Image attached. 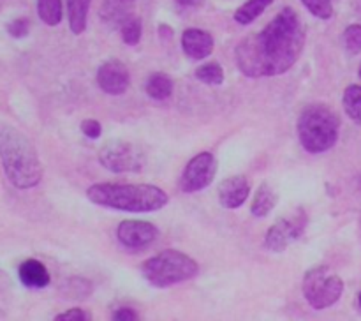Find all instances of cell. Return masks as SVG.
Returning a JSON list of instances; mask_svg holds the SVG:
<instances>
[{
  "instance_id": "23",
  "label": "cell",
  "mask_w": 361,
  "mask_h": 321,
  "mask_svg": "<svg viewBox=\"0 0 361 321\" xmlns=\"http://www.w3.org/2000/svg\"><path fill=\"white\" fill-rule=\"evenodd\" d=\"M120 30H122V37L126 44H137L141 39V20H137V18L134 16L127 18V20L120 25Z\"/></svg>"
},
{
  "instance_id": "2",
  "label": "cell",
  "mask_w": 361,
  "mask_h": 321,
  "mask_svg": "<svg viewBox=\"0 0 361 321\" xmlns=\"http://www.w3.org/2000/svg\"><path fill=\"white\" fill-rule=\"evenodd\" d=\"M0 161L6 176L18 189H30L41 182L37 150L20 129L7 122H0Z\"/></svg>"
},
{
  "instance_id": "32",
  "label": "cell",
  "mask_w": 361,
  "mask_h": 321,
  "mask_svg": "<svg viewBox=\"0 0 361 321\" xmlns=\"http://www.w3.org/2000/svg\"><path fill=\"white\" fill-rule=\"evenodd\" d=\"M358 302H360V307H361V293H360V298H358Z\"/></svg>"
},
{
  "instance_id": "18",
  "label": "cell",
  "mask_w": 361,
  "mask_h": 321,
  "mask_svg": "<svg viewBox=\"0 0 361 321\" xmlns=\"http://www.w3.org/2000/svg\"><path fill=\"white\" fill-rule=\"evenodd\" d=\"M145 90L150 95L152 99H157V101H164L169 95L173 94V81L171 78L166 76L162 73H155L148 78L147 85H145Z\"/></svg>"
},
{
  "instance_id": "25",
  "label": "cell",
  "mask_w": 361,
  "mask_h": 321,
  "mask_svg": "<svg viewBox=\"0 0 361 321\" xmlns=\"http://www.w3.org/2000/svg\"><path fill=\"white\" fill-rule=\"evenodd\" d=\"M345 49L351 55H358L361 52V25H351L345 28L344 35H342Z\"/></svg>"
},
{
  "instance_id": "22",
  "label": "cell",
  "mask_w": 361,
  "mask_h": 321,
  "mask_svg": "<svg viewBox=\"0 0 361 321\" xmlns=\"http://www.w3.org/2000/svg\"><path fill=\"white\" fill-rule=\"evenodd\" d=\"M196 78L207 85H221L224 81V71L217 62H210L196 71Z\"/></svg>"
},
{
  "instance_id": "27",
  "label": "cell",
  "mask_w": 361,
  "mask_h": 321,
  "mask_svg": "<svg viewBox=\"0 0 361 321\" xmlns=\"http://www.w3.org/2000/svg\"><path fill=\"white\" fill-rule=\"evenodd\" d=\"M28 28H30V23H28V20H25V18H18V20L11 21V23L7 25V32L16 39L25 37V35L28 34Z\"/></svg>"
},
{
  "instance_id": "8",
  "label": "cell",
  "mask_w": 361,
  "mask_h": 321,
  "mask_svg": "<svg viewBox=\"0 0 361 321\" xmlns=\"http://www.w3.org/2000/svg\"><path fill=\"white\" fill-rule=\"evenodd\" d=\"M307 221H309V219H307L305 212L300 208V210L293 212L288 217L275 222V224L268 229L267 238H264L267 249H270L271 253H282L289 243H293L295 240H298L300 236H302V233L305 231Z\"/></svg>"
},
{
  "instance_id": "5",
  "label": "cell",
  "mask_w": 361,
  "mask_h": 321,
  "mask_svg": "<svg viewBox=\"0 0 361 321\" xmlns=\"http://www.w3.org/2000/svg\"><path fill=\"white\" fill-rule=\"evenodd\" d=\"M141 274L152 286L168 288L192 279L197 274V263L187 254L169 249L145 261L141 265Z\"/></svg>"
},
{
  "instance_id": "24",
  "label": "cell",
  "mask_w": 361,
  "mask_h": 321,
  "mask_svg": "<svg viewBox=\"0 0 361 321\" xmlns=\"http://www.w3.org/2000/svg\"><path fill=\"white\" fill-rule=\"evenodd\" d=\"M302 4L321 20H328L334 14V0H302Z\"/></svg>"
},
{
  "instance_id": "10",
  "label": "cell",
  "mask_w": 361,
  "mask_h": 321,
  "mask_svg": "<svg viewBox=\"0 0 361 321\" xmlns=\"http://www.w3.org/2000/svg\"><path fill=\"white\" fill-rule=\"evenodd\" d=\"M97 83L106 94L122 95L130 85V74L120 60H108L97 71Z\"/></svg>"
},
{
  "instance_id": "3",
  "label": "cell",
  "mask_w": 361,
  "mask_h": 321,
  "mask_svg": "<svg viewBox=\"0 0 361 321\" xmlns=\"http://www.w3.org/2000/svg\"><path fill=\"white\" fill-rule=\"evenodd\" d=\"M87 198L95 205L123 212H155L168 203V194L150 183H95Z\"/></svg>"
},
{
  "instance_id": "19",
  "label": "cell",
  "mask_w": 361,
  "mask_h": 321,
  "mask_svg": "<svg viewBox=\"0 0 361 321\" xmlns=\"http://www.w3.org/2000/svg\"><path fill=\"white\" fill-rule=\"evenodd\" d=\"M274 0H247L235 13V21L240 25H249L264 13Z\"/></svg>"
},
{
  "instance_id": "20",
  "label": "cell",
  "mask_w": 361,
  "mask_h": 321,
  "mask_svg": "<svg viewBox=\"0 0 361 321\" xmlns=\"http://www.w3.org/2000/svg\"><path fill=\"white\" fill-rule=\"evenodd\" d=\"M37 14L46 25L56 27L62 21V2L60 0H37Z\"/></svg>"
},
{
  "instance_id": "13",
  "label": "cell",
  "mask_w": 361,
  "mask_h": 321,
  "mask_svg": "<svg viewBox=\"0 0 361 321\" xmlns=\"http://www.w3.org/2000/svg\"><path fill=\"white\" fill-rule=\"evenodd\" d=\"M182 46L187 56L194 60L207 59L214 52V37L200 28H187L182 35Z\"/></svg>"
},
{
  "instance_id": "4",
  "label": "cell",
  "mask_w": 361,
  "mask_h": 321,
  "mask_svg": "<svg viewBox=\"0 0 361 321\" xmlns=\"http://www.w3.org/2000/svg\"><path fill=\"white\" fill-rule=\"evenodd\" d=\"M341 120L326 104H310L298 119V136L302 147L310 154L330 150L338 140Z\"/></svg>"
},
{
  "instance_id": "26",
  "label": "cell",
  "mask_w": 361,
  "mask_h": 321,
  "mask_svg": "<svg viewBox=\"0 0 361 321\" xmlns=\"http://www.w3.org/2000/svg\"><path fill=\"white\" fill-rule=\"evenodd\" d=\"M67 291L71 293V296L76 300L87 298L88 293L92 291V284L87 281V279H80V277H73L67 281Z\"/></svg>"
},
{
  "instance_id": "1",
  "label": "cell",
  "mask_w": 361,
  "mask_h": 321,
  "mask_svg": "<svg viewBox=\"0 0 361 321\" xmlns=\"http://www.w3.org/2000/svg\"><path fill=\"white\" fill-rule=\"evenodd\" d=\"M305 44V27L298 14L286 7L267 27L236 48V63L249 78L279 76L295 66Z\"/></svg>"
},
{
  "instance_id": "7",
  "label": "cell",
  "mask_w": 361,
  "mask_h": 321,
  "mask_svg": "<svg viewBox=\"0 0 361 321\" xmlns=\"http://www.w3.org/2000/svg\"><path fill=\"white\" fill-rule=\"evenodd\" d=\"M99 161L109 171L129 173L143 169L145 155L133 143H127V141H109L99 152Z\"/></svg>"
},
{
  "instance_id": "17",
  "label": "cell",
  "mask_w": 361,
  "mask_h": 321,
  "mask_svg": "<svg viewBox=\"0 0 361 321\" xmlns=\"http://www.w3.org/2000/svg\"><path fill=\"white\" fill-rule=\"evenodd\" d=\"M92 0H67L69 27L74 34H81L87 28V16Z\"/></svg>"
},
{
  "instance_id": "31",
  "label": "cell",
  "mask_w": 361,
  "mask_h": 321,
  "mask_svg": "<svg viewBox=\"0 0 361 321\" xmlns=\"http://www.w3.org/2000/svg\"><path fill=\"white\" fill-rule=\"evenodd\" d=\"M176 2L180 4V6H185V7H192V6H197V4L201 2V0H176Z\"/></svg>"
},
{
  "instance_id": "30",
  "label": "cell",
  "mask_w": 361,
  "mask_h": 321,
  "mask_svg": "<svg viewBox=\"0 0 361 321\" xmlns=\"http://www.w3.org/2000/svg\"><path fill=\"white\" fill-rule=\"evenodd\" d=\"M113 317H115V320H118V321H123V320H136L137 314L134 313L133 309H126V307H123V309L116 310V313L113 314Z\"/></svg>"
},
{
  "instance_id": "15",
  "label": "cell",
  "mask_w": 361,
  "mask_h": 321,
  "mask_svg": "<svg viewBox=\"0 0 361 321\" xmlns=\"http://www.w3.org/2000/svg\"><path fill=\"white\" fill-rule=\"evenodd\" d=\"M134 0H102L101 18L109 27H120L127 18H130Z\"/></svg>"
},
{
  "instance_id": "21",
  "label": "cell",
  "mask_w": 361,
  "mask_h": 321,
  "mask_svg": "<svg viewBox=\"0 0 361 321\" xmlns=\"http://www.w3.org/2000/svg\"><path fill=\"white\" fill-rule=\"evenodd\" d=\"M344 109L355 122L361 123V87L360 85H351L344 92Z\"/></svg>"
},
{
  "instance_id": "16",
  "label": "cell",
  "mask_w": 361,
  "mask_h": 321,
  "mask_svg": "<svg viewBox=\"0 0 361 321\" xmlns=\"http://www.w3.org/2000/svg\"><path fill=\"white\" fill-rule=\"evenodd\" d=\"M275 203H277V193H275L274 187H271L270 183H261L259 189L254 194L250 212H252L256 217H267V215L274 210Z\"/></svg>"
},
{
  "instance_id": "11",
  "label": "cell",
  "mask_w": 361,
  "mask_h": 321,
  "mask_svg": "<svg viewBox=\"0 0 361 321\" xmlns=\"http://www.w3.org/2000/svg\"><path fill=\"white\" fill-rule=\"evenodd\" d=\"M157 235V228L147 221H123L116 229V236L122 246L129 249H141L154 242Z\"/></svg>"
},
{
  "instance_id": "6",
  "label": "cell",
  "mask_w": 361,
  "mask_h": 321,
  "mask_svg": "<svg viewBox=\"0 0 361 321\" xmlns=\"http://www.w3.org/2000/svg\"><path fill=\"white\" fill-rule=\"evenodd\" d=\"M344 291V282L328 267H317L307 272L303 279V296L314 309H328Z\"/></svg>"
},
{
  "instance_id": "28",
  "label": "cell",
  "mask_w": 361,
  "mask_h": 321,
  "mask_svg": "<svg viewBox=\"0 0 361 321\" xmlns=\"http://www.w3.org/2000/svg\"><path fill=\"white\" fill-rule=\"evenodd\" d=\"M81 133L87 138H90V140H95V138L101 136L102 127L97 120H83L81 122Z\"/></svg>"
},
{
  "instance_id": "9",
  "label": "cell",
  "mask_w": 361,
  "mask_h": 321,
  "mask_svg": "<svg viewBox=\"0 0 361 321\" xmlns=\"http://www.w3.org/2000/svg\"><path fill=\"white\" fill-rule=\"evenodd\" d=\"M217 173V161L210 152H201L192 157L183 171L180 187L183 193H196L210 186Z\"/></svg>"
},
{
  "instance_id": "14",
  "label": "cell",
  "mask_w": 361,
  "mask_h": 321,
  "mask_svg": "<svg viewBox=\"0 0 361 321\" xmlns=\"http://www.w3.org/2000/svg\"><path fill=\"white\" fill-rule=\"evenodd\" d=\"M20 281L28 288H46L49 284V272L41 261L27 260L18 268Z\"/></svg>"
},
{
  "instance_id": "33",
  "label": "cell",
  "mask_w": 361,
  "mask_h": 321,
  "mask_svg": "<svg viewBox=\"0 0 361 321\" xmlns=\"http://www.w3.org/2000/svg\"><path fill=\"white\" fill-rule=\"evenodd\" d=\"M360 78H361V67H360Z\"/></svg>"
},
{
  "instance_id": "29",
  "label": "cell",
  "mask_w": 361,
  "mask_h": 321,
  "mask_svg": "<svg viewBox=\"0 0 361 321\" xmlns=\"http://www.w3.org/2000/svg\"><path fill=\"white\" fill-rule=\"evenodd\" d=\"M56 320H90V314L85 313L83 309H71L56 316Z\"/></svg>"
},
{
  "instance_id": "12",
  "label": "cell",
  "mask_w": 361,
  "mask_h": 321,
  "mask_svg": "<svg viewBox=\"0 0 361 321\" xmlns=\"http://www.w3.org/2000/svg\"><path fill=\"white\" fill-rule=\"evenodd\" d=\"M250 193V186L247 182L245 176L235 175L226 178L224 182H221L219 186V201L224 208L229 210H235V208L242 207L247 201Z\"/></svg>"
}]
</instances>
